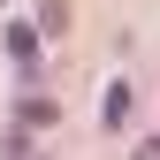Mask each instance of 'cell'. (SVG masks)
<instances>
[{
  "label": "cell",
  "instance_id": "cell-1",
  "mask_svg": "<svg viewBox=\"0 0 160 160\" xmlns=\"http://www.w3.org/2000/svg\"><path fill=\"white\" fill-rule=\"evenodd\" d=\"M130 107H137V99H130V84H107V122H114V130L130 122Z\"/></svg>",
  "mask_w": 160,
  "mask_h": 160
},
{
  "label": "cell",
  "instance_id": "cell-2",
  "mask_svg": "<svg viewBox=\"0 0 160 160\" xmlns=\"http://www.w3.org/2000/svg\"><path fill=\"white\" fill-rule=\"evenodd\" d=\"M137 160H160V137H145V145H137Z\"/></svg>",
  "mask_w": 160,
  "mask_h": 160
}]
</instances>
